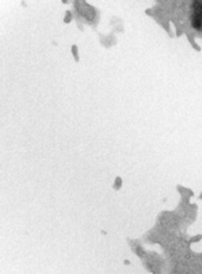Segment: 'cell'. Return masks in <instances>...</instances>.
Here are the masks:
<instances>
[{"label":"cell","mask_w":202,"mask_h":274,"mask_svg":"<svg viewBox=\"0 0 202 274\" xmlns=\"http://www.w3.org/2000/svg\"><path fill=\"white\" fill-rule=\"evenodd\" d=\"M124 263H125V265H127V266H128V265H129V263H131V262H129V260H125V261H124Z\"/></svg>","instance_id":"obj_1"}]
</instances>
